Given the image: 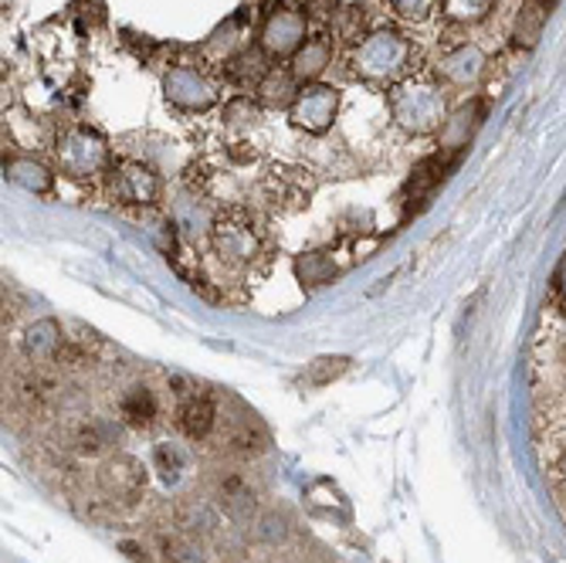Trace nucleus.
Segmentation results:
<instances>
[{
  "label": "nucleus",
  "instance_id": "f3484780",
  "mask_svg": "<svg viewBox=\"0 0 566 563\" xmlns=\"http://www.w3.org/2000/svg\"><path fill=\"white\" fill-rule=\"evenodd\" d=\"M254 98L269 110H292V102L298 98V79L292 75V69H272L254 88Z\"/></svg>",
  "mask_w": 566,
  "mask_h": 563
},
{
  "label": "nucleus",
  "instance_id": "393cba45",
  "mask_svg": "<svg viewBox=\"0 0 566 563\" xmlns=\"http://www.w3.org/2000/svg\"><path fill=\"white\" fill-rule=\"evenodd\" d=\"M495 11V0H441V14L451 24H482Z\"/></svg>",
  "mask_w": 566,
  "mask_h": 563
},
{
  "label": "nucleus",
  "instance_id": "473e14b6",
  "mask_svg": "<svg viewBox=\"0 0 566 563\" xmlns=\"http://www.w3.org/2000/svg\"><path fill=\"white\" fill-rule=\"evenodd\" d=\"M553 285H556V292H559V295L566 299V259H563V262L556 265V275H553Z\"/></svg>",
  "mask_w": 566,
  "mask_h": 563
},
{
  "label": "nucleus",
  "instance_id": "2f4dec72",
  "mask_svg": "<svg viewBox=\"0 0 566 563\" xmlns=\"http://www.w3.org/2000/svg\"><path fill=\"white\" fill-rule=\"evenodd\" d=\"M259 536H262L265 543H282V540L289 536V523H285L282 517L269 513V517L259 520Z\"/></svg>",
  "mask_w": 566,
  "mask_h": 563
},
{
  "label": "nucleus",
  "instance_id": "4be33fe9",
  "mask_svg": "<svg viewBox=\"0 0 566 563\" xmlns=\"http://www.w3.org/2000/svg\"><path fill=\"white\" fill-rule=\"evenodd\" d=\"M180 530L187 533V536H193V533H200V536H208V533H214L218 526H221V517H218V509L211 505V502H203V499H187L184 505H180Z\"/></svg>",
  "mask_w": 566,
  "mask_h": 563
},
{
  "label": "nucleus",
  "instance_id": "f257e3e1",
  "mask_svg": "<svg viewBox=\"0 0 566 563\" xmlns=\"http://www.w3.org/2000/svg\"><path fill=\"white\" fill-rule=\"evenodd\" d=\"M415 44H410L400 31H374L353 48V72L370 82V85H400L407 82L410 69H415Z\"/></svg>",
  "mask_w": 566,
  "mask_h": 563
},
{
  "label": "nucleus",
  "instance_id": "6e6552de",
  "mask_svg": "<svg viewBox=\"0 0 566 563\" xmlns=\"http://www.w3.org/2000/svg\"><path fill=\"white\" fill-rule=\"evenodd\" d=\"M143 486H146V469L136 455L119 451V455L106 458L98 469V489L113 502H133L143 492Z\"/></svg>",
  "mask_w": 566,
  "mask_h": 563
},
{
  "label": "nucleus",
  "instance_id": "72a5a7b5",
  "mask_svg": "<svg viewBox=\"0 0 566 563\" xmlns=\"http://www.w3.org/2000/svg\"><path fill=\"white\" fill-rule=\"evenodd\" d=\"M123 550L133 556V560H143V563H149V556H146V550H139L136 543H123Z\"/></svg>",
  "mask_w": 566,
  "mask_h": 563
},
{
  "label": "nucleus",
  "instance_id": "b1692460",
  "mask_svg": "<svg viewBox=\"0 0 566 563\" xmlns=\"http://www.w3.org/2000/svg\"><path fill=\"white\" fill-rule=\"evenodd\" d=\"M228 445H231L234 451H241V455H259V451H265L269 435H265V428H262L259 421H254V415H251V418H241L238 425H231Z\"/></svg>",
  "mask_w": 566,
  "mask_h": 563
},
{
  "label": "nucleus",
  "instance_id": "2eb2a0df",
  "mask_svg": "<svg viewBox=\"0 0 566 563\" xmlns=\"http://www.w3.org/2000/svg\"><path fill=\"white\" fill-rule=\"evenodd\" d=\"M65 350V333L55 320H38L34 326H28L24 333V353L31 356L34 364H48L59 361Z\"/></svg>",
  "mask_w": 566,
  "mask_h": 563
},
{
  "label": "nucleus",
  "instance_id": "9b49d317",
  "mask_svg": "<svg viewBox=\"0 0 566 563\" xmlns=\"http://www.w3.org/2000/svg\"><path fill=\"white\" fill-rule=\"evenodd\" d=\"M485 51L479 44H458L438 62V79L451 88H472L485 75Z\"/></svg>",
  "mask_w": 566,
  "mask_h": 563
},
{
  "label": "nucleus",
  "instance_id": "4468645a",
  "mask_svg": "<svg viewBox=\"0 0 566 563\" xmlns=\"http://www.w3.org/2000/svg\"><path fill=\"white\" fill-rule=\"evenodd\" d=\"M458 160L454 157H448V153H431V157H424L418 167H415V174H410V180H407V197H410V204H424L434 190H438V184L448 177V170L454 167Z\"/></svg>",
  "mask_w": 566,
  "mask_h": 563
},
{
  "label": "nucleus",
  "instance_id": "412c9836",
  "mask_svg": "<svg viewBox=\"0 0 566 563\" xmlns=\"http://www.w3.org/2000/svg\"><path fill=\"white\" fill-rule=\"evenodd\" d=\"M339 272L336 259L329 251H305L295 259V279L305 285V289H319L326 282H333Z\"/></svg>",
  "mask_w": 566,
  "mask_h": 563
},
{
  "label": "nucleus",
  "instance_id": "f03ea898",
  "mask_svg": "<svg viewBox=\"0 0 566 563\" xmlns=\"http://www.w3.org/2000/svg\"><path fill=\"white\" fill-rule=\"evenodd\" d=\"M390 116L410 136H431L441 133L448 119V98L438 82L407 79L390 88Z\"/></svg>",
  "mask_w": 566,
  "mask_h": 563
},
{
  "label": "nucleus",
  "instance_id": "f8f14e48",
  "mask_svg": "<svg viewBox=\"0 0 566 563\" xmlns=\"http://www.w3.org/2000/svg\"><path fill=\"white\" fill-rule=\"evenodd\" d=\"M553 14V0H523L516 18H512V44L520 51H533L543 38V28Z\"/></svg>",
  "mask_w": 566,
  "mask_h": 563
},
{
  "label": "nucleus",
  "instance_id": "7c9ffc66",
  "mask_svg": "<svg viewBox=\"0 0 566 563\" xmlns=\"http://www.w3.org/2000/svg\"><path fill=\"white\" fill-rule=\"evenodd\" d=\"M164 556H167V563H203L197 543L187 533L184 536H167L164 540Z\"/></svg>",
  "mask_w": 566,
  "mask_h": 563
},
{
  "label": "nucleus",
  "instance_id": "ddd939ff",
  "mask_svg": "<svg viewBox=\"0 0 566 563\" xmlns=\"http://www.w3.org/2000/svg\"><path fill=\"white\" fill-rule=\"evenodd\" d=\"M333 65V38L326 34H316V38H308L295 55H292V75L308 85V82H316L326 69Z\"/></svg>",
  "mask_w": 566,
  "mask_h": 563
},
{
  "label": "nucleus",
  "instance_id": "cd10ccee",
  "mask_svg": "<svg viewBox=\"0 0 566 563\" xmlns=\"http://www.w3.org/2000/svg\"><path fill=\"white\" fill-rule=\"evenodd\" d=\"M438 8H441V0H390V11L400 21H410V24L428 21Z\"/></svg>",
  "mask_w": 566,
  "mask_h": 563
},
{
  "label": "nucleus",
  "instance_id": "bb28decb",
  "mask_svg": "<svg viewBox=\"0 0 566 563\" xmlns=\"http://www.w3.org/2000/svg\"><path fill=\"white\" fill-rule=\"evenodd\" d=\"M346 371H349V361H346V356H319V361L308 364L305 380L313 384V387H326V384H333L336 377H343Z\"/></svg>",
  "mask_w": 566,
  "mask_h": 563
},
{
  "label": "nucleus",
  "instance_id": "39448f33",
  "mask_svg": "<svg viewBox=\"0 0 566 563\" xmlns=\"http://www.w3.org/2000/svg\"><path fill=\"white\" fill-rule=\"evenodd\" d=\"M336 113H339V92L333 85H319V82L302 85L298 98L292 102V110H289L292 123L298 129H305V133H313V136L326 133L333 126Z\"/></svg>",
  "mask_w": 566,
  "mask_h": 563
},
{
  "label": "nucleus",
  "instance_id": "5701e85b",
  "mask_svg": "<svg viewBox=\"0 0 566 563\" xmlns=\"http://www.w3.org/2000/svg\"><path fill=\"white\" fill-rule=\"evenodd\" d=\"M119 415L126 425L133 428H146L153 418H157V397H153L149 387H129L119 400Z\"/></svg>",
  "mask_w": 566,
  "mask_h": 563
},
{
  "label": "nucleus",
  "instance_id": "a211bd4d",
  "mask_svg": "<svg viewBox=\"0 0 566 563\" xmlns=\"http://www.w3.org/2000/svg\"><path fill=\"white\" fill-rule=\"evenodd\" d=\"M4 177L28 194H48L51 187H55V174H51L41 160H31V157L4 160Z\"/></svg>",
  "mask_w": 566,
  "mask_h": 563
},
{
  "label": "nucleus",
  "instance_id": "a878e982",
  "mask_svg": "<svg viewBox=\"0 0 566 563\" xmlns=\"http://www.w3.org/2000/svg\"><path fill=\"white\" fill-rule=\"evenodd\" d=\"M262 119V102L251 98V95H234L228 106H224V123L231 129H248Z\"/></svg>",
  "mask_w": 566,
  "mask_h": 563
},
{
  "label": "nucleus",
  "instance_id": "c85d7f7f",
  "mask_svg": "<svg viewBox=\"0 0 566 563\" xmlns=\"http://www.w3.org/2000/svg\"><path fill=\"white\" fill-rule=\"evenodd\" d=\"M153 462H157V472H164L167 479H177L187 469V451L180 445H157Z\"/></svg>",
  "mask_w": 566,
  "mask_h": 563
},
{
  "label": "nucleus",
  "instance_id": "423d86ee",
  "mask_svg": "<svg viewBox=\"0 0 566 563\" xmlns=\"http://www.w3.org/2000/svg\"><path fill=\"white\" fill-rule=\"evenodd\" d=\"M164 92L170 98V106L184 110V113H208L218 102V85L187 65H177L164 75Z\"/></svg>",
  "mask_w": 566,
  "mask_h": 563
},
{
  "label": "nucleus",
  "instance_id": "0eeeda50",
  "mask_svg": "<svg viewBox=\"0 0 566 563\" xmlns=\"http://www.w3.org/2000/svg\"><path fill=\"white\" fill-rule=\"evenodd\" d=\"M305 14L295 8H275L262 24V48L269 59H292L295 51L308 41Z\"/></svg>",
  "mask_w": 566,
  "mask_h": 563
},
{
  "label": "nucleus",
  "instance_id": "20e7f679",
  "mask_svg": "<svg viewBox=\"0 0 566 563\" xmlns=\"http://www.w3.org/2000/svg\"><path fill=\"white\" fill-rule=\"evenodd\" d=\"M211 244L221 254V262H228V265H248L259 259V251H262L259 228L251 225V218L244 211L218 215L211 225Z\"/></svg>",
  "mask_w": 566,
  "mask_h": 563
},
{
  "label": "nucleus",
  "instance_id": "aec40b11",
  "mask_svg": "<svg viewBox=\"0 0 566 563\" xmlns=\"http://www.w3.org/2000/svg\"><path fill=\"white\" fill-rule=\"evenodd\" d=\"M214 421H218V411H214V404L208 397H190L180 404V411H177V425L187 438L200 441V438H208L214 431Z\"/></svg>",
  "mask_w": 566,
  "mask_h": 563
},
{
  "label": "nucleus",
  "instance_id": "9d476101",
  "mask_svg": "<svg viewBox=\"0 0 566 563\" xmlns=\"http://www.w3.org/2000/svg\"><path fill=\"white\" fill-rule=\"evenodd\" d=\"M113 197L123 204H139V208H146V204L160 197V177L139 160H123L113 170Z\"/></svg>",
  "mask_w": 566,
  "mask_h": 563
},
{
  "label": "nucleus",
  "instance_id": "6ab92c4d",
  "mask_svg": "<svg viewBox=\"0 0 566 563\" xmlns=\"http://www.w3.org/2000/svg\"><path fill=\"white\" fill-rule=\"evenodd\" d=\"M218 502L224 505V513L234 520H248L254 513V492L251 482L238 472H228L218 479Z\"/></svg>",
  "mask_w": 566,
  "mask_h": 563
},
{
  "label": "nucleus",
  "instance_id": "dca6fc26",
  "mask_svg": "<svg viewBox=\"0 0 566 563\" xmlns=\"http://www.w3.org/2000/svg\"><path fill=\"white\" fill-rule=\"evenodd\" d=\"M269 55H265V48H241L238 55H231L224 62V75L238 85V88H259V82L269 75Z\"/></svg>",
  "mask_w": 566,
  "mask_h": 563
},
{
  "label": "nucleus",
  "instance_id": "c756f323",
  "mask_svg": "<svg viewBox=\"0 0 566 563\" xmlns=\"http://www.w3.org/2000/svg\"><path fill=\"white\" fill-rule=\"evenodd\" d=\"M106 445H109V428L102 421H88L75 431V448L82 455H98Z\"/></svg>",
  "mask_w": 566,
  "mask_h": 563
},
{
  "label": "nucleus",
  "instance_id": "f704fd0d",
  "mask_svg": "<svg viewBox=\"0 0 566 563\" xmlns=\"http://www.w3.org/2000/svg\"><path fill=\"white\" fill-rule=\"evenodd\" d=\"M556 472H559V476L566 479V451L559 455V462H556Z\"/></svg>",
  "mask_w": 566,
  "mask_h": 563
},
{
  "label": "nucleus",
  "instance_id": "1a4fd4ad",
  "mask_svg": "<svg viewBox=\"0 0 566 563\" xmlns=\"http://www.w3.org/2000/svg\"><path fill=\"white\" fill-rule=\"evenodd\" d=\"M485 119V98H469L461 102V106L454 113H448L441 133H438V149L448 153V157H461V153L469 149V143L475 139L479 126Z\"/></svg>",
  "mask_w": 566,
  "mask_h": 563
},
{
  "label": "nucleus",
  "instance_id": "7ed1b4c3",
  "mask_svg": "<svg viewBox=\"0 0 566 563\" xmlns=\"http://www.w3.org/2000/svg\"><path fill=\"white\" fill-rule=\"evenodd\" d=\"M59 167L75 180L98 177L102 170H109V143L95 129L75 126L59 139Z\"/></svg>",
  "mask_w": 566,
  "mask_h": 563
}]
</instances>
